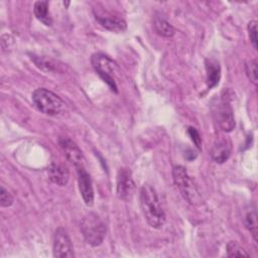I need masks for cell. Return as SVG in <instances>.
I'll list each match as a JSON object with an SVG mask.
<instances>
[{"label": "cell", "instance_id": "obj_1", "mask_svg": "<svg viewBox=\"0 0 258 258\" xmlns=\"http://www.w3.org/2000/svg\"><path fill=\"white\" fill-rule=\"evenodd\" d=\"M140 208L150 227L159 229L164 225V211L162 210L156 190L150 184H144L140 189Z\"/></svg>", "mask_w": 258, "mask_h": 258}, {"label": "cell", "instance_id": "obj_2", "mask_svg": "<svg viewBox=\"0 0 258 258\" xmlns=\"http://www.w3.org/2000/svg\"><path fill=\"white\" fill-rule=\"evenodd\" d=\"M173 181L180 191L183 199L192 206H199L203 203V197L197 184L187 173L185 167L176 165L172 169Z\"/></svg>", "mask_w": 258, "mask_h": 258}, {"label": "cell", "instance_id": "obj_3", "mask_svg": "<svg viewBox=\"0 0 258 258\" xmlns=\"http://www.w3.org/2000/svg\"><path fill=\"white\" fill-rule=\"evenodd\" d=\"M81 232L87 244L92 247H97L103 243L107 227L99 215L91 212L82 219Z\"/></svg>", "mask_w": 258, "mask_h": 258}, {"label": "cell", "instance_id": "obj_4", "mask_svg": "<svg viewBox=\"0 0 258 258\" xmlns=\"http://www.w3.org/2000/svg\"><path fill=\"white\" fill-rule=\"evenodd\" d=\"M32 102L41 113L48 116H56L66 109L64 102L45 88H38L32 93Z\"/></svg>", "mask_w": 258, "mask_h": 258}, {"label": "cell", "instance_id": "obj_5", "mask_svg": "<svg viewBox=\"0 0 258 258\" xmlns=\"http://www.w3.org/2000/svg\"><path fill=\"white\" fill-rule=\"evenodd\" d=\"M91 63L99 77L110 87L113 92L117 93V63L111 57L101 52H97L92 55Z\"/></svg>", "mask_w": 258, "mask_h": 258}, {"label": "cell", "instance_id": "obj_6", "mask_svg": "<svg viewBox=\"0 0 258 258\" xmlns=\"http://www.w3.org/2000/svg\"><path fill=\"white\" fill-rule=\"evenodd\" d=\"M53 256L58 258H71L74 257V248L67 231L59 227L56 229L53 236V245H52Z\"/></svg>", "mask_w": 258, "mask_h": 258}, {"label": "cell", "instance_id": "obj_7", "mask_svg": "<svg viewBox=\"0 0 258 258\" xmlns=\"http://www.w3.org/2000/svg\"><path fill=\"white\" fill-rule=\"evenodd\" d=\"M217 122L220 128L225 132H231L235 128L234 111L227 95L222 96L217 113Z\"/></svg>", "mask_w": 258, "mask_h": 258}, {"label": "cell", "instance_id": "obj_8", "mask_svg": "<svg viewBox=\"0 0 258 258\" xmlns=\"http://www.w3.org/2000/svg\"><path fill=\"white\" fill-rule=\"evenodd\" d=\"M58 145L67 159L77 168L85 166V157L80 147L69 137H59Z\"/></svg>", "mask_w": 258, "mask_h": 258}, {"label": "cell", "instance_id": "obj_9", "mask_svg": "<svg viewBox=\"0 0 258 258\" xmlns=\"http://www.w3.org/2000/svg\"><path fill=\"white\" fill-rule=\"evenodd\" d=\"M117 196L120 200L129 201L134 195L135 183L127 168H120L117 174Z\"/></svg>", "mask_w": 258, "mask_h": 258}, {"label": "cell", "instance_id": "obj_10", "mask_svg": "<svg viewBox=\"0 0 258 258\" xmlns=\"http://www.w3.org/2000/svg\"><path fill=\"white\" fill-rule=\"evenodd\" d=\"M78 173V183L81 196L85 204L89 207H92L94 204V188L91 179V175L86 170L85 166L77 168Z\"/></svg>", "mask_w": 258, "mask_h": 258}, {"label": "cell", "instance_id": "obj_11", "mask_svg": "<svg viewBox=\"0 0 258 258\" xmlns=\"http://www.w3.org/2000/svg\"><path fill=\"white\" fill-rule=\"evenodd\" d=\"M232 144L226 137H219L214 142L211 149V157L217 163H224L231 155Z\"/></svg>", "mask_w": 258, "mask_h": 258}, {"label": "cell", "instance_id": "obj_12", "mask_svg": "<svg viewBox=\"0 0 258 258\" xmlns=\"http://www.w3.org/2000/svg\"><path fill=\"white\" fill-rule=\"evenodd\" d=\"M96 20L100 23V25L107 30L112 32H123L127 28L126 21L120 17L109 15V14H95Z\"/></svg>", "mask_w": 258, "mask_h": 258}, {"label": "cell", "instance_id": "obj_13", "mask_svg": "<svg viewBox=\"0 0 258 258\" xmlns=\"http://www.w3.org/2000/svg\"><path fill=\"white\" fill-rule=\"evenodd\" d=\"M47 172H48L49 179L53 183H55L59 186H64L69 182L70 173H69L68 168L62 164H59V163L50 164Z\"/></svg>", "mask_w": 258, "mask_h": 258}, {"label": "cell", "instance_id": "obj_14", "mask_svg": "<svg viewBox=\"0 0 258 258\" xmlns=\"http://www.w3.org/2000/svg\"><path fill=\"white\" fill-rule=\"evenodd\" d=\"M31 60L34 62V64L41 71L45 73H59L62 72V66L58 64L56 60L42 55H35L30 54Z\"/></svg>", "mask_w": 258, "mask_h": 258}, {"label": "cell", "instance_id": "obj_15", "mask_svg": "<svg viewBox=\"0 0 258 258\" xmlns=\"http://www.w3.org/2000/svg\"><path fill=\"white\" fill-rule=\"evenodd\" d=\"M206 73H207V85L209 89L216 87L219 84L221 78V67L216 59L208 58L206 60Z\"/></svg>", "mask_w": 258, "mask_h": 258}, {"label": "cell", "instance_id": "obj_16", "mask_svg": "<svg viewBox=\"0 0 258 258\" xmlns=\"http://www.w3.org/2000/svg\"><path fill=\"white\" fill-rule=\"evenodd\" d=\"M33 12L35 17L42 22L46 26H50L52 23V19L48 10V2L47 1H36L33 6Z\"/></svg>", "mask_w": 258, "mask_h": 258}, {"label": "cell", "instance_id": "obj_17", "mask_svg": "<svg viewBox=\"0 0 258 258\" xmlns=\"http://www.w3.org/2000/svg\"><path fill=\"white\" fill-rule=\"evenodd\" d=\"M153 28L157 34H159L163 37H171L174 34L173 26L162 16L154 17Z\"/></svg>", "mask_w": 258, "mask_h": 258}, {"label": "cell", "instance_id": "obj_18", "mask_svg": "<svg viewBox=\"0 0 258 258\" xmlns=\"http://www.w3.org/2000/svg\"><path fill=\"white\" fill-rule=\"evenodd\" d=\"M244 224L248 231L251 233L255 241L258 240V223H257V212L255 207L250 208L244 217Z\"/></svg>", "mask_w": 258, "mask_h": 258}, {"label": "cell", "instance_id": "obj_19", "mask_svg": "<svg viewBox=\"0 0 258 258\" xmlns=\"http://www.w3.org/2000/svg\"><path fill=\"white\" fill-rule=\"evenodd\" d=\"M227 255L229 257H249L250 256L246 252V250L235 241H231L228 243Z\"/></svg>", "mask_w": 258, "mask_h": 258}, {"label": "cell", "instance_id": "obj_20", "mask_svg": "<svg viewBox=\"0 0 258 258\" xmlns=\"http://www.w3.org/2000/svg\"><path fill=\"white\" fill-rule=\"evenodd\" d=\"M245 71L246 75L249 78V80L256 85L257 84V60L256 58L250 59L245 64Z\"/></svg>", "mask_w": 258, "mask_h": 258}, {"label": "cell", "instance_id": "obj_21", "mask_svg": "<svg viewBox=\"0 0 258 258\" xmlns=\"http://www.w3.org/2000/svg\"><path fill=\"white\" fill-rule=\"evenodd\" d=\"M248 33H249V38L250 41L255 49H257V21L256 20H251L248 23Z\"/></svg>", "mask_w": 258, "mask_h": 258}, {"label": "cell", "instance_id": "obj_22", "mask_svg": "<svg viewBox=\"0 0 258 258\" xmlns=\"http://www.w3.org/2000/svg\"><path fill=\"white\" fill-rule=\"evenodd\" d=\"M13 204V198L12 196L9 194V191L3 186L1 185L0 187V205L3 208L9 207Z\"/></svg>", "mask_w": 258, "mask_h": 258}, {"label": "cell", "instance_id": "obj_23", "mask_svg": "<svg viewBox=\"0 0 258 258\" xmlns=\"http://www.w3.org/2000/svg\"><path fill=\"white\" fill-rule=\"evenodd\" d=\"M187 133L189 134L191 140L194 141V143L197 145V147L201 148V144H202V139H201V135L200 133L197 131L196 128L194 127H188L187 129Z\"/></svg>", "mask_w": 258, "mask_h": 258}]
</instances>
